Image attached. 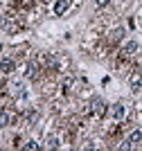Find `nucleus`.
<instances>
[{"label":"nucleus","mask_w":142,"mask_h":151,"mask_svg":"<svg viewBox=\"0 0 142 151\" xmlns=\"http://www.w3.org/2000/svg\"><path fill=\"white\" fill-rule=\"evenodd\" d=\"M138 145H142V131H140V129L131 131L129 138H126L122 145H120V149H131V147H138Z\"/></svg>","instance_id":"1"},{"label":"nucleus","mask_w":142,"mask_h":151,"mask_svg":"<svg viewBox=\"0 0 142 151\" xmlns=\"http://www.w3.org/2000/svg\"><path fill=\"white\" fill-rule=\"evenodd\" d=\"M90 111H93V115H104L108 108H106V101L102 99V97H95V99L90 101Z\"/></svg>","instance_id":"2"},{"label":"nucleus","mask_w":142,"mask_h":151,"mask_svg":"<svg viewBox=\"0 0 142 151\" xmlns=\"http://www.w3.org/2000/svg\"><path fill=\"white\" fill-rule=\"evenodd\" d=\"M0 70H2L5 75H12L14 70H16V61H14V59H9V57H5L2 61H0Z\"/></svg>","instance_id":"3"},{"label":"nucleus","mask_w":142,"mask_h":151,"mask_svg":"<svg viewBox=\"0 0 142 151\" xmlns=\"http://www.w3.org/2000/svg\"><path fill=\"white\" fill-rule=\"evenodd\" d=\"M122 52L126 54V57H133V54L138 52V43H136V41H126L124 47H122Z\"/></svg>","instance_id":"4"},{"label":"nucleus","mask_w":142,"mask_h":151,"mask_svg":"<svg viewBox=\"0 0 142 151\" xmlns=\"http://www.w3.org/2000/svg\"><path fill=\"white\" fill-rule=\"evenodd\" d=\"M12 124V113L9 111H0V129H7Z\"/></svg>","instance_id":"5"},{"label":"nucleus","mask_w":142,"mask_h":151,"mask_svg":"<svg viewBox=\"0 0 142 151\" xmlns=\"http://www.w3.org/2000/svg\"><path fill=\"white\" fill-rule=\"evenodd\" d=\"M68 5H70V0H56V5H54V14H56V16H61V14L68 9Z\"/></svg>","instance_id":"6"},{"label":"nucleus","mask_w":142,"mask_h":151,"mask_svg":"<svg viewBox=\"0 0 142 151\" xmlns=\"http://www.w3.org/2000/svg\"><path fill=\"white\" fill-rule=\"evenodd\" d=\"M111 115L115 117V120H122V117H124V106H122V104H113Z\"/></svg>","instance_id":"7"},{"label":"nucleus","mask_w":142,"mask_h":151,"mask_svg":"<svg viewBox=\"0 0 142 151\" xmlns=\"http://www.w3.org/2000/svg\"><path fill=\"white\" fill-rule=\"evenodd\" d=\"M12 88H14V97H25V86L20 81H16Z\"/></svg>","instance_id":"8"},{"label":"nucleus","mask_w":142,"mask_h":151,"mask_svg":"<svg viewBox=\"0 0 142 151\" xmlns=\"http://www.w3.org/2000/svg\"><path fill=\"white\" fill-rule=\"evenodd\" d=\"M23 149H27V151H36V149H41V145H38L36 140H27L23 145Z\"/></svg>","instance_id":"9"},{"label":"nucleus","mask_w":142,"mask_h":151,"mask_svg":"<svg viewBox=\"0 0 142 151\" xmlns=\"http://www.w3.org/2000/svg\"><path fill=\"white\" fill-rule=\"evenodd\" d=\"M25 122H27L30 126H34V124L38 122V113H36V111H30V115L25 117Z\"/></svg>","instance_id":"10"},{"label":"nucleus","mask_w":142,"mask_h":151,"mask_svg":"<svg viewBox=\"0 0 142 151\" xmlns=\"http://www.w3.org/2000/svg\"><path fill=\"white\" fill-rule=\"evenodd\" d=\"M122 36H124V29H122V27H117V29L111 32V41H113V43H115V41H122Z\"/></svg>","instance_id":"11"},{"label":"nucleus","mask_w":142,"mask_h":151,"mask_svg":"<svg viewBox=\"0 0 142 151\" xmlns=\"http://www.w3.org/2000/svg\"><path fill=\"white\" fill-rule=\"evenodd\" d=\"M140 86H142V75H133V79H131V88L140 90Z\"/></svg>","instance_id":"12"},{"label":"nucleus","mask_w":142,"mask_h":151,"mask_svg":"<svg viewBox=\"0 0 142 151\" xmlns=\"http://www.w3.org/2000/svg\"><path fill=\"white\" fill-rule=\"evenodd\" d=\"M34 75H36V65H34V63H30V65L25 68V77H34Z\"/></svg>","instance_id":"13"},{"label":"nucleus","mask_w":142,"mask_h":151,"mask_svg":"<svg viewBox=\"0 0 142 151\" xmlns=\"http://www.w3.org/2000/svg\"><path fill=\"white\" fill-rule=\"evenodd\" d=\"M48 147H50V149H56V147H59V138L50 135V138H48Z\"/></svg>","instance_id":"14"},{"label":"nucleus","mask_w":142,"mask_h":151,"mask_svg":"<svg viewBox=\"0 0 142 151\" xmlns=\"http://www.w3.org/2000/svg\"><path fill=\"white\" fill-rule=\"evenodd\" d=\"M108 2H111V0H97V7H106Z\"/></svg>","instance_id":"15"},{"label":"nucleus","mask_w":142,"mask_h":151,"mask_svg":"<svg viewBox=\"0 0 142 151\" xmlns=\"http://www.w3.org/2000/svg\"><path fill=\"white\" fill-rule=\"evenodd\" d=\"M32 2H34V0H23V7H30Z\"/></svg>","instance_id":"16"}]
</instances>
